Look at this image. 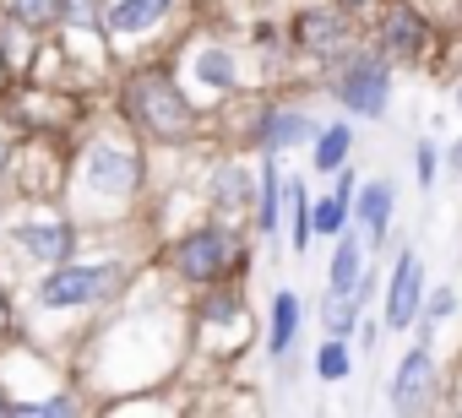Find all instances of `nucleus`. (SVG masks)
<instances>
[{
  "label": "nucleus",
  "mask_w": 462,
  "mask_h": 418,
  "mask_svg": "<svg viewBox=\"0 0 462 418\" xmlns=\"http://www.w3.org/2000/svg\"><path fill=\"white\" fill-rule=\"evenodd\" d=\"M348 158V125H332L321 141H316V168H337Z\"/></svg>",
  "instance_id": "f3484780"
},
{
  "label": "nucleus",
  "mask_w": 462,
  "mask_h": 418,
  "mask_svg": "<svg viewBox=\"0 0 462 418\" xmlns=\"http://www.w3.org/2000/svg\"><path fill=\"white\" fill-rule=\"evenodd\" d=\"M125 114H131V125H142V131L158 136V141L190 136V104L180 98V87H174L163 71H142V77L125 87Z\"/></svg>",
  "instance_id": "f257e3e1"
},
{
  "label": "nucleus",
  "mask_w": 462,
  "mask_h": 418,
  "mask_svg": "<svg viewBox=\"0 0 462 418\" xmlns=\"http://www.w3.org/2000/svg\"><path fill=\"white\" fill-rule=\"evenodd\" d=\"M386 213H392V185H370V190L359 195V218L370 223V234L386 229Z\"/></svg>",
  "instance_id": "4468645a"
},
{
  "label": "nucleus",
  "mask_w": 462,
  "mask_h": 418,
  "mask_svg": "<svg viewBox=\"0 0 462 418\" xmlns=\"http://www.w3.org/2000/svg\"><path fill=\"white\" fill-rule=\"evenodd\" d=\"M343 206H348V179L337 185V195H327V201L310 206V234H337L343 229Z\"/></svg>",
  "instance_id": "9b49d317"
},
{
  "label": "nucleus",
  "mask_w": 462,
  "mask_h": 418,
  "mask_svg": "<svg viewBox=\"0 0 462 418\" xmlns=\"http://www.w3.org/2000/svg\"><path fill=\"white\" fill-rule=\"evenodd\" d=\"M196 77L223 93V87H235V60H228L223 50H201V55H196Z\"/></svg>",
  "instance_id": "ddd939ff"
},
{
  "label": "nucleus",
  "mask_w": 462,
  "mask_h": 418,
  "mask_svg": "<svg viewBox=\"0 0 462 418\" xmlns=\"http://www.w3.org/2000/svg\"><path fill=\"white\" fill-rule=\"evenodd\" d=\"M136 158L131 152H120V147H93V158H88V185L93 190H109V195H125V190H136Z\"/></svg>",
  "instance_id": "39448f33"
},
{
  "label": "nucleus",
  "mask_w": 462,
  "mask_h": 418,
  "mask_svg": "<svg viewBox=\"0 0 462 418\" xmlns=\"http://www.w3.org/2000/svg\"><path fill=\"white\" fill-rule=\"evenodd\" d=\"M174 267H180L190 283H212V277H223L228 267H235V240L217 234V229H201V234H190V240L174 250Z\"/></svg>",
  "instance_id": "7ed1b4c3"
},
{
  "label": "nucleus",
  "mask_w": 462,
  "mask_h": 418,
  "mask_svg": "<svg viewBox=\"0 0 462 418\" xmlns=\"http://www.w3.org/2000/svg\"><path fill=\"white\" fill-rule=\"evenodd\" d=\"M305 131H310V125H305L300 114H273V125H267V136H262V141L278 152V147H289V141H305Z\"/></svg>",
  "instance_id": "dca6fc26"
},
{
  "label": "nucleus",
  "mask_w": 462,
  "mask_h": 418,
  "mask_svg": "<svg viewBox=\"0 0 462 418\" xmlns=\"http://www.w3.org/2000/svg\"><path fill=\"white\" fill-rule=\"evenodd\" d=\"M12 337V304H6V294H0V342Z\"/></svg>",
  "instance_id": "393cba45"
},
{
  "label": "nucleus",
  "mask_w": 462,
  "mask_h": 418,
  "mask_svg": "<svg viewBox=\"0 0 462 418\" xmlns=\"http://www.w3.org/2000/svg\"><path fill=\"white\" fill-rule=\"evenodd\" d=\"M386 33H397V50H419V23H413L408 12H397V17L386 23Z\"/></svg>",
  "instance_id": "412c9836"
},
{
  "label": "nucleus",
  "mask_w": 462,
  "mask_h": 418,
  "mask_svg": "<svg viewBox=\"0 0 462 418\" xmlns=\"http://www.w3.org/2000/svg\"><path fill=\"white\" fill-rule=\"evenodd\" d=\"M457 163H462V141H457Z\"/></svg>",
  "instance_id": "cd10ccee"
},
{
  "label": "nucleus",
  "mask_w": 462,
  "mask_h": 418,
  "mask_svg": "<svg viewBox=\"0 0 462 418\" xmlns=\"http://www.w3.org/2000/svg\"><path fill=\"white\" fill-rule=\"evenodd\" d=\"M17 245H28L39 261H66L71 256V229L66 223H23Z\"/></svg>",
  "instance_id": "0eeeda50"
},
{
  "label": "nucleus",
  "mask_w": 462,
  "mask_h": 418,
  "mask_svg": "<svg viewBox=\"0 0 462 418\" xmlns=\"http://www.w3.org/2000/svg\"><path fill=\"white\" fill-rule=\"evenodd\" d=\"M457 98H462V93H457Z\"/></svg>",
  "instance_id": "c756f323"
},
{
  "label": "nucleus",
  "mask_w": 462,
  "mask_h": 418,
  "mask_svg": "<svg viewBox=\"0 0 462 418\" xmlns=\"http://www.w3.org/2000/svg\"><path fill=\"white\" fill-rule=\"evenodd\" d=\"M294 245L300 250L310 245V201H305V190H294Z\"/></svg>",
  "instance_id": "4be33fe9"
},
{
  "label": "nucleus",
  "mask_w": 462,
  "mask_h": 418,
  "mask_svg": "<svg viewBox=\"0 0 462 418\" xmlns=\"http://www.w3.org/2000/svg\"><path fill=\"white\" fill-rule=\"evenodd\" d=\"M354 6H359V0H354Z\"/></svg>",
  "instance_id": "c85d7f7f"
},
{
  "label": "nucleus",
  "mask_w": 462,
  "mask_h": 418,
  "mask_svg": "<svg viewBox=\"0 0 462 418\" xmlns=\"http://www.w3.org/2000/svg\"><path fill=\"white\" fill-rule=\"evenodd\" d=\"M424 386H430V353L419 348V353H408V359H402L397 386H392V402H397V407H413V402L424 396Z\"/></svg>",
  "instance_id": "1a4fd4ad"
},
{
  "label": "nucleus",
  "mask_w": 462,
  "mask_h": 418,
  "mask_svg": "<svg viewBox=\"0 0 462 418\" xmlns=\"http://www.w3.org/2000/svg\"><path fill=\"white\" fill-rule=\"evenodd\" d=\"M0 93H6V55H0Z\"/></svg>",
  "instance_id": "a878e982"
},
{
  "label": "nucleus",
  "mask_w": 462,
  "mask_h": 418,
  "mask_svg": "<svg viewBox=\"0 0 462 418\" xmlns=\"http://www.w3.org/2000/svg\"><path fill=\"white\" fill-rule=\"evenodd\" d=\"M294 326H300V299L294 294H278L273 299V353H289Z\"/></svg>",
  "instance_id": "9d476101"
},
{
  "label": "nucleus",
  "mask_w": 462,
  "mask_h": 418,
  "mask_svg": "<svg viewBox=\"0 0 462 418\" xmlns=\"http://www.w3.org/2000/svg\"><path fill=\"white\" fill-rule=\"evenodd\" d=\"M163 12H169V0H115V6L104 12V23H109V33H142Z\"/></svg>",
  "instance_id": "6e6552de"
},
{
  "label": "nucleus",
  "mask_w": 462,
  "mask_h": 418,
  "mask_svg": "<svg viewBox=\"0 0 462 418\" xmlns=\"http://www.w3.org/2000/svg\"><path fill=\"white\" fill-rule=\"evenodd\" d=\"M332 288H337V294L359 288V240H354V234H348V240L337 245V256H332Z\"/></svg>",
  "instance_id": "f8f14e48"
},
{
  "label": "nucleus",
  "mask_w": 462,
  "mask_h": 418,
  "mask_svg": "<svg viewBox=\"0 0 462 418\" xmlns=\"http://www.w3.org/2000/svg\"><path fill=\"white\" fill-rule=\"evenodd\" d=\"M109 288H115V272H109V267H60V272L44 277L39 299H44L50 310H66V304H93V299H104Z\"/></svg>",
  "instance_id": "f03ea898"
},
{
  "label": "nucleus",
  "mask_w": 462,
  "mask_h": 418,
  "mask_svg": "<svg viewBox=\"0 0 462 418\" xmlns=\"http://www.w3.org/2000/svg\"><path fill=\"white\" fill-rule=\"evenodd\" d=\"M316 369H321V380H343L348 375V348L343 342H327L321 359H316Z\"/></svg>",
  "instance_id": "6ab92c4d"
},
{
  "label": "nucleus",
  "mask_w": 462,
  "mask_h": 418,
  "mask_svg": "<svg viewBox=\"0 0 462 418\" xmlns=\"http://www.w3.org/2000/svg\"><path fill=\"white\" fill-rule=\"evenodd\" d=\"M337 98L354 109V114H381L386 104V66L381 60H354L337 82Z\"/></svg>",
  "instance_id": "20e7f679"
},
{
  "label": "nucleus",
  "mask_w": 462,
  "mask_h": 418,
  "mask_svg": "<svg viewBox=\"0 0 462 418\" xmlns=\"http://www.w3.org/2000/svg\"><path fill=\"white\" fill-rule=\"evenodd\" d=\"M354 321H359V299H354V288H348V294L332 288V299H327V326L343 337V332H354Z\"/></svg>",
  "instance_id": "2eb2a0df"
},
{
  "label": "nucleus",
  "mask_w": 462,
  "mask_h": 418,
  "mask_svg": "<svg viewBox=\"0 0 462 418\" xmlns=\"http://www.w3.org/2000/svg\"><path fill=\"white\" fill-rule=\"evenodd\" d=\"M440 315H451V294H446V288L430 299V321H440Z\"/></svg>",
  "instance_id": "b1692460"
},
{
  "label": "nucleus",
  "mask_w": 462,
  "mask_h": 418,
  "mask_svg": "<svg viewBox=\"0 0 462 418\" xmlns=\"http://www.w3.org/2000/svg\"><path fill=\"white\" fill-rule=\"evenodd\" d=\"M413 310H419V261H413V256H402V261H397V277H392L386 321H392V326H408V321H413Z\"/></svg>",
  "instance_id": "423d86ee"
},
{
  "label": "nucleus",
  "mask_w": 462,
  "mask_h": 418,
  "mask_svg": "<svg viewBox=\"0 0 462 418\" xmlns=\"http://www.w3.org/2000/svg\"><path fill=\"white\" fill-rule=\"evenodd\" d=\"M262 229H267V234L278 229V168H273V163L262 168Z\"/></svg>",
  "instance_id": "a211bd4d"
},
{
  "label": "nucleus",
  "mask_w": 462,
  "mask_h": 418,
  "mask_svg": "<svg viewBox=\"0 0 462 418\" xmlns=\"http://www.w3.org/2000/svg\"><path fill=\"white\" fill-rule=\"evenodd\" d=\"M0 413H12V402H6V396H0Z\"/></svg>",
  "instance_id": "bb28decb"
},
{
  "label": "nucleus",
  "mask_w": 462,
  "mask_h": 418,
  "mask_svg": "<svg viewBox=\"0 0 462 418\" xmlns=\"http://www.w3.org/2000/svg\"><path fill=\"white\" fill-rule=\"evenodd\" d=\"M12 12L23 17V23H50V17H60V0H12Z\"/></svg>",
  "instance_id": "aec40b11"
},
{
  "label": "nucleus",
  "mask_w": 462,
  "mask_h": 418,
  "mask_svg": "<svg viewBox=\"0 0 462 418\" xmlns=\"http://www.w3.org/2000/svg\"><path fill=\"white\" fill-rule=\"evenodd\" d=\"M435 179V152H430V141L419 147V185H430Z\"/></svg>",
  "instance_id": "5701e85b"
}]
</instances>
